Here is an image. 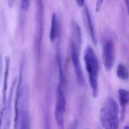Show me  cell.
Masks as SVG:
<instances>
[{"mask_svg": "<svg viewBox=\"0 0 129 129\" xmlns=\"http://www.w3.org/2000/svg\"><path fill=\"white\" fill-rule=\"evenodd\" d=\"M2 58L0 57V74H1V70H2Z\"/></svg>", "mask_w": 129, "mask_h": 129, "instance_id": "d6986e66", "label": "cell"}, {"mask_svg": "<svg viewBox=\"0 0 129 129\" xmlns=\"http://www.w3.org/2000/svg\"><path fill=\"white\" fill-rule=\"evenodd\" d=\"M84 61L86 71L88 75V82L91 89L92 96L97 98L99 92L98 76H99V61L97 54L90 45L86 47L84 51Z\"/></svg>", "mask_w": 129, "mask_h": 129, "instance_id": "3957f363", "label": "cell"}, {"mask_svg": "<svg viewBox=\"0 0 129 129\" xmlns=\"http://www.w3.org/2000/svg\"><path fill=\"white\" fill-rule=\"evenodd\" d=\"M125 4H126L127 8H128V0H125Z\"/></svg>", "mask_w": 129, "mask_h": 129, "instance_id": "ffe728a7", "label": "cell"}, {"mask_svg": "<svg viewBox=\"0 0 129 129\" xmlns=\"http://www.w3.org/2000/svg\"><path fill=\"white\" fill-rule=\"evenodd\" d=\"M63 85L59 83L56 91V102L54 108L55 121L59 128H64V119L66 114V96L64 94Z\"/></svg>", "mask_w": 129, "mask_h": 129, "instance_id": "8992f818", "label": "cell"}, {"mask_svg": "<svg viewBox=\"0 0 129 129\" xmlns=\"http://www.w3.org/2000/svg\"><path fill=\"white\" fill-rule=\"evenodd\" d=\"M100 122L104 128L116 129L119 126V108L112 97L107 98L100 111Z\"/></svg>", "mask_w": 129, "mask_h": 129, "instance_id": "277c9868", "label": "cell"}, {"mask_svg": "<svg viewBox=\"0 0 129 129\" xmlns=\"http://www.w3.org/2000/svg\"><path fill=\"white\" fill-rule=\"evenodd\" d=\"M44 31V4L43 0H36V36L35 51L37 56H40L42 41Z\"/></svg>", "mask_w": 129, "mask_h": 129, "instance_id": "5b68a950", "label": "cell"}, {"mask_svg": "<svg viewBox=\"0 0 129 129\" xmlns=\"http://www.w3.org/2000/svg\"><path fill=\"white\" fill-rule=\"evenodd\" d=\"M72 34L70 39V57L76 79L80 85H85L84 76L80 63V48L82 45V31L78 23L72 21Z\"/></svg>", "mask_w": 129, "mask_h": 129, "instance_id": "7a4b0ae2", "label": "cell"}, {"mask_svg": "<svg viewBox=\"0 0 129 129\" xmlns=\"http://www.w3.org/2000/svg\"><path fill=\"white\" fill-rule=\"evenodd\" d=\"M76 3H77L78 6L79 8H81V7H83L85 5V3L86 0H76Z\"/></svg>", "mask_w": 129, "mask_h": 129, "instance_id": "e0dca14e", "label": "cell"}, {"mask_svg": "<svg viewBox=\"0 0 129 129\" xmlns=\"http://www.w3.org/2000/svg\"><path fill=\"white\" fill-rule=\"evenodd\" d=\"M104 0H96V6H95V8H96V11L98 12L101 11V7L104 4Z\"/></svg>", "mask_w": 129, "mask_h": 129, "instance_id": "2e32d148", "label": "cell"}, {"mask_svg": "<svg viewBox=\"0 0 129 129\" xmlns=\"http://www.w3.org/2000/svg\"><path fill=\"white\" fill-rule=\"evenodd\" d=\"M84 19H85V23L86 25V27L88 28V30L89 32V34L91 36V40L94 45H97V38H96V33H95V28L93 23V20L89 11V9L87 6L84 7Z\"/></svg>", "mask_w": 129, "mask_h": 129, "instance_id": "8fae6325", "label": "cell"}, {"mask_svg": "<svg viewBox=\"0 0 129 129\" xmlns=\"http://www.w3.org/2000/svg\"><path fill=\"white\" fill-rule=\"evenodd\" d=\"M17 83V85L14 101V128L22 129L29 128V91L28 85L23 80L22 71L20 73V79Z\"/></svg>", "mask_w": 129, "mask_h": 129, "instance_id": "6da1fadb", "label": "cell"}, {"mask_svg": "<svg viewBox=\"0 0 129 129\" xmlns=\"http://www.w3.org/2000/svg\"><path fill=\"white\" fill-rule=\"evenodd\" d=\"M60 34V22L57 14L54 12L51 16V29L49 33V39L51 42H55L59 37Z\"/></svg>", "mask_w": 129, "mask_h": 129, "instance_id": "30bf717a", "label": "cell"}, {"mask_svg": "<svg viewBox=\"0 0 129 129\" xmlns=\"http://www.w3.org/2000/svg\"><path fill=\"white\" fill-rule=\"evenodd\" d=\"M102 57L104 66L107 71H110L115 64L116 60V45L113 39L108 38L103 45Z\"/></svg>", "mask_w": 129, "mask_h": 129, "instance_id": "52a82bcc", "label": "cell"}, {"mask_svg": "<svg viewBox=\"0 0 129 129\" xmlns=\"http://www.w3.org/2000/svg\"><path fill=\"white\" fill-rule=\"evenodd\" d=\"M116 76L119 79L123 81H128V69L123 63H119L116 70Z\"/></svg>", "mask_w": 129, "mask_h": 129, "instance_id": "5bb4252c", "label": "cell"}, {"mask_svg": "<svg viewBox=\"0 0 129 129\" xmlns=\"http://www.w3.org/2000/svg\"><path fill=\"white\" fill-rule=\"evenodd\" d=\"M118 93H119V103H120V106H121V108H122L121 118H122V119H123L125 116L127 106L128 104L129 93L126 89H124V88L119 89Z\"/></svg>", "mask_w": 129, "mask_h": 129, "instance_id": "7c38bea8", "label": "cell"}, {"mask_svg": "<svg viewBox=\"0 0 129 129\" xmlns=\"http://www.w3.org/2000/svg\"><path fill=\"white\" fill-rule=\"evenodd\" d=\"M30 0H20V8L23 11H27L29 8Z\"/></svg>", "mask_w": 129, "mask_h": 129, "instance_id": "9a60e30c", "label": "cell"}, {"mask_svg": "<svg viewBox=\"0 0 129 129\" xmlns=\"http://www.w3.org/2000/svg\"><path fill=\"white\" fill-rule=\"evenodd\" d=\"M10 70V58L6 57L5 59V72H4V79H3V85L0 97V128H2V123L5 108V104L7 101V90H8V75Z\"/></svg>", "mask_w": 129, "mask_h": 129, "instance_id": "ba28073f", "label": "cell"}, {"mask_svg": "<svg viewBox=\"0 0 129 129\" xmlns=\"http://www.w3.org/2000/svg\"><path fill=\"white\" fill-rule=\"evenodd\" d=\"M17 79L15 78L13 81L10 93L8 95V98H7L6 104H5V112H4V116H3V119H2V125L4 128H9L10 123H11V107H12V101L14 98V87L17 84Z\"/></svg>", "mask_w": 129, "mask_h": 129, "instance_id": "9c48e42d", "label": "cell"}, {"mask_svg": "<svg viewBox=\"0 0 129 129\" xmlns=\"http://www.w3.org/2000/svg\"><path fill=\"white\" fill-rule=\"evenodd\" d=\"M7 2H8V5L10 8H13L14 6V0H7Z\"/></svg>", "mask_w": 129, "mask_h": 129, "instance_id": "ac0fdd59", "label": "cell"}, {"mask_svg": "<svg viewBox=\"0 0 129 129\" xmlns=\"http://www.w3.org/2000/svg\"><path fill=\"white\" fill-rule=\"evenodd\" d=\"M56 61H57V67L59 70V80H60L59 83H60L61 85L64 86L66 79H65V75H64L63 67H62V60H61L60 52L59 49H57V51L56 54Z\"/></svg>", "mask_w": 129, "mask_h": 129, "instance_id": "4fadbf2b", "label": "cell"}]
</instances>
